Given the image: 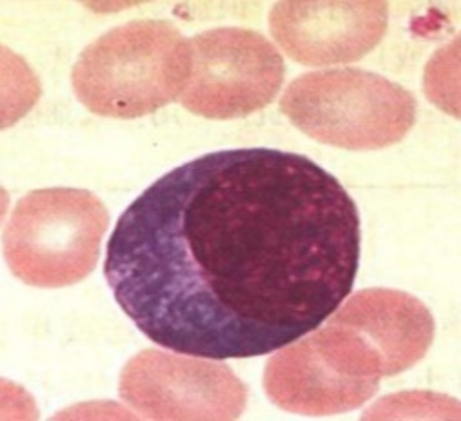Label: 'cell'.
Here are the masks:
<instances>
[{"mask_svg": "<svg viewBox=\"0 0 461 421\" xmlns=\"http://www.w3.org/2000/svg\"><path fill=\"white\" fill-rule=\"evenodd\" d=\"M264 389L287 412L330 416L367 403L378 392L380 381L358 380L339 371L312 331L269 358Z\"/></svg>", "mask_w": 461, "mask_h": 421, "instance_id": "9c48e42d", "label": "cell"}, {"mask_svg": "<svg viewBox=\"0 0 461 421\" xmlns=\"http://www.w3.org/2000/svg\"><path fill=\"white\" fill-rule=\"evenodd\" d=\"M191 71L180 96L198 117H249L278 94L285 64L273 42L246 28H216L189 40Z\"/></svg>", "mask_w": 461, "mask_h": 421, "instance_id": "8992f818", "label": "cell"}, {"mask_svg": "<svg viewBox=\"0 0 461 421\" xmlns=\"http://www.w3.org/2000/svg\"><path fill=\"white\" fill-rule=\"evenodd\" d=\"M360 213L314 160L251 148L166 173L119 219L104 274L157 345L244 360L316 331L353 291Z\"/></svg>", "mask_w": 461, "mask_h": 421, "instance_id": "6da1fadb", "label": "cell"}, {"mask_svg": "<svg viewBox=\"0 0 461 421\" xmlns=\"http://www.w3.org/2000/svg\"><path fill=\"white\" fill-rule=\"evenodd\" d=\"M416 108L409 89L357 67L300 75L280 100L282 113L302 133L351 151L398 144L412 130Z\"/></svg>", "mask_w": 461, "mask_h": 421, "instance_id": "3957f363", "label": "cell"}, {"mask_svg": "<svg viewBox=\"0 0 461 421\" xmlns=\"http://www.w3.org/2000/svg\"><path fill=\"white\" fill-rule=\"evenodd\" d=\"M387 24L389 8L378 0L278 3L269 13V28L278 46L305 66L364 58L380 44Z\"/></svg>", "mask_w": 461, "mask_h": 421, "instance_id": "ba28073f", "label": "cell"}, {"mask_svg": "<svg viewBox=\"0 0 461 421\" xmlns=\"http://www.w3.org/2000/svg\"><path fill=\"white\" fill-rule=\"evenodd\" d=\"M330 316L314 335L334 365L358 380L380 381L414 367L434 340L430 310L396 289H364Z\"/></svg>", "mask_w": 461, "mask_h": 421, "instance_id": "5b68a950", "label": "cell"}, {"mask_svg": "<svg viewBox=\"0 0 461 421\" xmlns=\"http://www.w3.org/2000/svg\"><path fill=\"white\" fill-rule=\"evenodd\" d=\"M189 71V40L173 24L135 21L91 42L73 66L71 82L91 113L139 119L180 100Z\"/></svg>", "mask_w": 461, "mask_h": 421, "instance_id": "7a4b0ae2", "label": "cell"}, {"mask_svg": "<svg viewBox=\"0 0 461 421\" xmlns=\"http://www.w3.org/2000/svg\"><path fill=\"white\" fill-rule=\"evenodd\" d=\"M109 213L86 189L48 187L19 200L5 229V256L24 283L59 289L96 267Z\"/></svg>", "mask_w": 461, "mask_h": 421, "instance_id": "277c9868", "label": "cell"}, {"mask_svg": "<svg viewBox=\"0 0 461 421\" xmlns=\"http://www.w3.org/2000/svg\"><path fill=\"white\" fill-rule=\"evenodd\" d=\"M121 398L148 419H237L246 383L220 360L146 349L121 374Z\"/></svg>", "mask_w": 461, "mask_h": 421, "instance_id": "52a82bcc", "label": "cell"}]
</instances>
